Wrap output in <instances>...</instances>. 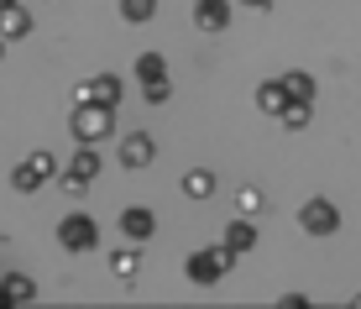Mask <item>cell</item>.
Wrapping results in <instances>:
<instances>
[{
	"instance_id": "6da1fadb",
	"label": "cell",
	"mask_w": 361,
	"mask_h": 309,
	"mask_svg": "<svg viewBox=\"0 0 361 309\" xmlns=\"http://www.w3.org/2000/svg\"><path fill=\"white\" fill-rule=\"evenodd\" d=\"M231 262H235V252H231L226 241H220V246H199V252H189L183 273H189L194 289H215V283L231 273Z\"/></svg>"
},
{
	"instance_id": "7a4b0ae2",
	"label": "cell",
	"mask_w": 361,
	"mask_h": 309,
	"mask_svg": "<svg viewBox=\"0 0 361 309\" xmlns=\"http://www.w3.org/2000/svg\"><path fill=\"white\" fill-rule=\"evenodd\" d=\"M116 110L110 105H99V100H79V110H73V121H68V131H73V142H105L110 131H116Z\"/></svg>"
},
{
	"instance_id": "3957f363",
	"label": "cell",
	"mask_w": 361,
	"mask_h": 309,
	"mask_svg": "<svg viewBox=\"0 0 361 309\" xmlns=\"http://www.w3.org/2000/svg\"><path fill=\"white\" fill-rule=\"evenodd\" d=\"M58 246H63V252H94V246H99V226L90 215L73 210V215L58 220Z\"/></svg>"
},
{
	"instance_id": "277c9868",
	"label": "cell",
	"mask_w": 361,
	"mask_h": 309,
	"mask_svg": "<svg viewBox=\"0 0 361 309\" xmlns=\"http://www.w3.org/2000/svg\"><path fill=\"white\" fill-rule=\"evenodd\" d=\"M47 178H58V157H53V152H32L27 163L11 173V189H16V194H32V189H42Z\"/></svg>"
},
{
	"instance_id": "5b68a950",
	"label": "cell",
	"mask_w": 361,
	"mask_h": 309,
	"mask_svg": "<svg viewBox=\"0 0 361 309\" xmlns=\"http://www.w3.org/2000/svg\"><path fill=\"white\" fill-rule=\"evenodd\" d=\"M298 226H304L309 236H335V231H341V210H335L330 200H309L304 210H298Z\"/></svg>"
},
{
	"instance_id": "8992f818",
	"label": "cell",
	"mask_w": 361,
	"mask_h": 309,
	"mask_svg": "<svg viewBox=\"0 0 361 309\" xmlns=\"http://www.w3.org/2000/svg\"><path fill=\"white\" fill-rule=\"evenodd\" d=\"M152 231H157V215L147 205H126V210H121V236H126V241L142 246V241H152Z\"/></svg>"
},
{
	"instance_id": "52a82bcc",
	"label": "cell",
	"mask_w": 361,
	"mask_h": 309,
	"mask_svg": "<svg viewBox=\"0 0 361 309\" xmlns=\"http://www.w3.org/2000/svg\"><path fill=\"white\" fill-rule=\"evenodd\" d=\"M194 27L209 32V37H220L231 27V0H194Z\"/></svg>"
},
{
	"instance_id": "ba28073f",
	"label": "cell",
	"mask_w": 361,
	"mask_h": 309,
	"mask_svg": "<svg viewBox=\"0 0 361 309\" xmlns=\"http://www.w3.org/2000/svg\"><path fill=\"white\" fill-rule=\"evenodd\" d=\"M121 90H126V84H121L116 73H99V79L79 84V100H99V105H110V110H116V105H121Z\"/></svg>"
},
{
	"instance_id": "9c48e42d",
	"label": "cell",
	"mask_w": 361,
	"mask_h": 309,
	"mask_svg": "<svg viewBox=\"0 0 361 309\" xmlns=\"http://www.w3.org/2000/svg\"><path fill=\"white\" fill-rule=\"evenodd\" d=\"M152 152H157V147H152L147 131H126V137H121V163H126V168H147Z\"/></svg>"
},
{
	"instance_id": "30bf717a",
	"label": "cell",
	"mask_w": 361,
	"mask_h": 309,
	"mask_svg": "<svg viewBox=\"0 0 361 309\" xmlns=\"http://www.w3.org/2000/svg\"><path fill=\"white\" fill-rule=\"evenodd\" d=\"M257 105H262L267 116H283V110L293 105V90H288V79H272V84H262V90H257Z\"/></svg>"
},
{
	"instance_id": "8fae6325",
	"label": "cell",
	"mask_w": 361,
	"mask_h": 309,
	"mask_svg": "<svg viewBox=\"0 0 361 309\" xmlns=\"http://www.w3.org/2000/svg\"><path fill=\"white\" fill-rule=\"evenodd\" d=\"M27 32H32V16L16 6V0H6V6H0V37L16 42V37H27Z\"/></svg>"
},
{
	"instance_id": "7c38bea8",
	"label": "cell",
	"mask_w": 361,
	"mask_h": 309,
	"mask_svg": "<svg viewBox=\"0 0 361 309\" xmlns=\"http://www.w3.org/2000/svg\"><path fill=\"white\" fill-rule=\"evenodd\" d=\"M226 246H231L235 257L257 246V226H252V215H241V220H231V226H226Z\"/></svg>"
},
{
	"instance_id": "4fadbf2b",
	"label": "cell",
	"mask_w": 361,
	"mask_h": 309,
	"mask_svg": "<svg viewBox=\"0 0 361 309\" xmlns=\"http://www.w3.org/2000/svg\"><path fill=\"white\" fill-rule=\"evenodd\" d=\"M183 194H189V200H209V194H215V173L209 168H189L183 173Z\"/></svg>"
},
{
	"instance_id": "5bb4252c",
	"label": "cell",
	"mask_w": 361,
	"mask_h": 309,
	"mask_svg": "<svg viewBox=\"0 0 361 309\" xmlns=\"http://www.w3.org/2000/svg\"><path fill=\"white\" fill-rule=\"evenodd\" d=\"M136 79H142V84L168 79V58H163V53H142V58H136Z\"/></svg>"
},
{
	"instance_id": "9a60e30c",
	"label": "cell",
	"mask_w": 361,
	"mask_h": 309,
	"mask_svg": "<svg viewBox=\"0 0 361 309\" xmlns=\"http://www.w3.org/2000/svg\"><path fill=\"white\" fill-rule=\"evenodd\" d=\"M0 289L11 293V304H32V299H37V289H32V278H27V273H11V278H0Z\"/></svg>"
},
{
	"instance_id": "2e32d148",
	"label": "cell",
	"mask_w": 361,
	"mask_h": 309,
	"mask_svg": "<svg viewBox=\"0 0 361 309\" xmlns=\"http://www.w3.org/2000/svg\"><path fill=\"white\" fill-rule=\"evenodd\" d=\"M136 267H142V257H136V241L126 246V252H116V257H110V273H116L121 283H131V278H136Z\"/></svg>"
},
{
	"instance_id": "e0dca14e",
	"label": "cell",
	"mask_w": 361,
	"mask_h": 309,
	"mask_svg": "<svg viewBox=\"0 0 361 309\" xmlns=\"http://www.w3.org/2000/svg\"><path fill=\"white\" fill-rule=\"evenodd\" d=\"M121 16H126L131 27H142V21L157 16V0H121Z\"/></svg>"
},
{
	"instance_id": "ac0fdd59",
	"label": "cell",
	"mask_w": 361,
	"mask_h": 309,
	"mask_svg": "<svg viewBox=\"0 0 361 309\" xmlns=\"http://www.w3.org/2000/svg\"><path fill=\"white\" fill-rule=\"evenodd\" d=\"M73 173H84V178H94L99 173V152H94V142H79V152H73Z\"/></svg>"
},
{
	"instance_id": "d6986e66",
	"label": "cell",
	"mask_w": 361,
	"mask_h": 309,
	"mask_svg": "<svg viewBox=\"0 0 361 309\" xmlns=\"http://www.w3.org/2000/svg\"><path fill=\"white\" fill-rule=\"evenodd\" d=\"M278 121H283V126H288V131H304V126H309V100H293V105L283 110Z\"/></svg>"
},
{
	"instance_id": "ffe728a7",
	"label": "cell",
	"mask_w": 361,
	"mask_h": 309,
	"mask_svg": "<svg viewBox=\"0 0 361 309\" xmlns=\"http://www.w3.org/2000/svg\"><path fill=\"white\" fill-rule=\"evenodd\" d=\"M283 79H288L293 100H314V79H309V73H283Z\"/></svg>"
},
{
	"instance_id": "44dd1931",
	"label": "cell",
	"mask_w": 361,
	"mask_h": 309,
	"mask_svg": "<svg viewBox=\"0 0 361 309\" xmlns=\"http://www.w3.org/2000/svg\"><path fill=\"white\" fill-rule=\"evenodd\" d=\"M257 210H262V194H257V189H241V194H235V215H257Z\"/></svg>"
},
{
	"instance_id": "7402d4cb",
	"label": "cell",
	"mask_w": 361,
	"mask_h": 309,
	"mask_svg": "<svg viewBox=\"0 0 361 309\" xmlns=\"http://www.w3.org/2000/svg\"><path fill=\"white\" fill-rule=\"evenodd\" d=\"M142 95H147V105H163V100H168V79H152V84H142Z\"/></svg>"
},
{
	"instance_id": "603a6c76",
	"label": "cell",
	"mask_w": 361,
	"mask_h": 309,
	"mask_svg": "<svg viewBox=\"0 0 361 309\" xmlns=\"http://www.w3.org/2000/svg\"><path fill=\"white\" fill-rule=\"evenodd\" d=\"M235 6H246V11H267L272 0H235Z\"/></svg>"
},
{
	"instance_id": "cb8c5ba5",
	"label": "cell",
	"mask_w": 361,
	"mask_h": 309,
	"mask_svg": "<svg viewBox=\"0 0 361 309\" xmlns=\"http://www.w3.org/2000/svg\"><path fill=\"white\" fill-rule=\"evenodd\" d=\"M0 53H6V37H0Z\"/></svg>"
},
{
	"instance_id": "d4e9b609",
	"label": "cell",
	"mask_w": 361,
	"mask_h": 309,
	"mask_svg": "<svg viewBox=\"0 0 361 309\" xmlns=\"http://www.w3.org/2000/svg\"><path fill=\"white\" fill-rule=\"evenodd\" d=\"M356 309H361V293H356Z\"/></svg>"
},
{
	"instance_id": "484cf974",
	"label": "cell",
	"mask_w": 361,
	"mask_h": 309,
	"mask_svg": "<svg viewBox=\"0 0 361 309\" xmlns=\"http://www.w3.org/2000/svg\"><path fill=\"white\" fill-rule=\"evenodd\" d=\"M0 6H6V0H0Z\"/></svg>"
}]
</instances>
